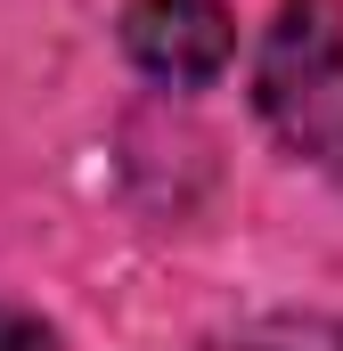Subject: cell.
I'll list each match as a JSON object with an SVG mask.
<instances>
[{
    "label": "cell",
    "instance_id": "1",
    "mask_svg": "<svg viewBox=\"0 0 343 351\" xmlns=\"http://www.w3.org/2000/svg\"><path fill=\"white\" fill-rule=\"evenodd\" d=\"M254 98L286 147L343 139V8L335 0H286L254 66Z\"/></svg>",
    "mask_w": 343,
    "mask_h": 351
},
{
    "label": "cell",
    "instance_id": "2",
    "mask_svg": "<svg viewBox=\"0 0 343 351\" xmlns=\"http://www.w3.org/2000/svg\"><path fill=\"white\" fill-rule=\"evenodd\" d=\"M123 49L156 74V82H213L237 49V25L221 0H131L123 8Z\"/></svg>",
    "mask_w": 343,
    "mask_h": 351
},
{
    "label": "cell",
    "instance_id": "3",
    "mask_svg": "<svg viewBox=\"0 0 343 351\" xmlns=\"http://www.w3.org/2000/svg\"><path fill=\"white\" fill-rule=\"evenodd\" d=\"M213 351H343V319H303V311H286V319L237 327L229 343H213Z\"/></svg>",
    "mask_w": 343,
    "mask_h": 351
},
{
    "label": "cell",
    "instance_id": "4",
    "mask_svg": "<svg viewBox=\"0 0 343 351\" xmlns=\"http://www.w3.org/2000/svg\"><path fill=\"white\" fill-rule=\"evenodd\" d=\"M0 351H58V335L33 311H0Z\"/></svg>",
    "mask_w": 343,
    "mask_h": 351
}]
</instances>
